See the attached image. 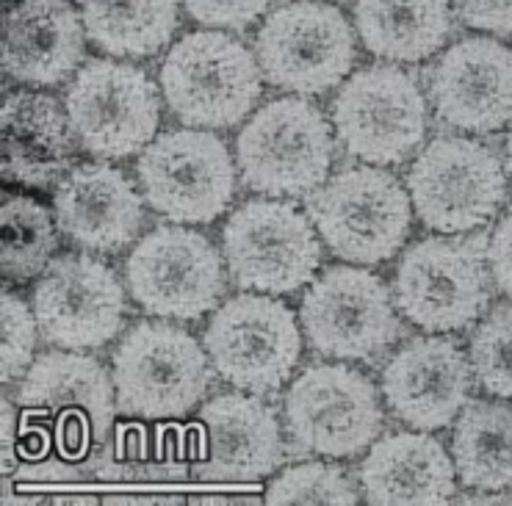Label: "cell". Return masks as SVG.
Returning a JSON list of instances; mask_svg holds the SVG:
<instances>
[{
    "label": "cell",
    "mask_w": 512,
    "mask_h": 506,
    "mask_svg": "<svg viewBox=\"0 0 512 506\" xmlns=\"http://www.w3.org/2000/svg\"><path fill=\"white\" fill-rule=\"evenodd\" d=\"M114 377L86 354L36 357L20 385L23 443L28 457L56 454L67 465L106 457L114 424Z\"/></svg>",
    "instance_id": "cell-1"
},
{
    "label": "cell",
    "mask_w": 512,
    "mask_h": 506,
    "mask_svg": "<svg viewBox=\"0 0 512 506\" xmlns=\"http://www.w3.org/2000/svg\"><path fill=\"white\" fill-rule=\"evenodd\" d=\"M261 64L225 31H191L161 64L169 111L189 128H233L258 106Z\"/></svg>",
    "instance_id": "cell-2"
},
{
    "label": "cell",
    "mask_w": 512,
    "mask_h": 506,
    "mask_svg": "<svg viewBox=\"0 0 512 506\" xmlns=\"http://www.w3.org/2000/svg\"><path fill=\"white\" fill-rule=\"evenodd\" d=\"M236 158L244 183L258 194H310L333 164L330 122L305 97L272 100L241 128Z\"/></svg>",
    "instance_id": "cell-3"
},
{
    "label": "cell",
    "mask_w": 512,
    "mask_h": 506,
    "mask_svg": "<svg viewBox=\"0 0 512 506\" xmlns=\"http://www.w3.org/2000/svg\"><path fill=\"white\" fill-rule=\"evenodd\" d=\"M310 222L324 244L349 263L374 266L391 260L410 233V197L382 169L352 166L310 194Z\"/></svg>",
    "instance_id": "cell-4"
},
{
    "label": "cell",
    "mask_w": 512,
    "mask_h": 506,
    "mask_svg": "<svg viewBox=\"0 0 512 506\" xmlns=\"http://www.w3.org/2000/svg\"><path fill=\"white\" fill-rule=\"evenodd\" d=\"M485 244V238H424L413 244L396 266V310L427 332L474 324L490 302Z\"/></svg>",
    "instance_id": "cell-5"
},
{
    "label": "cell",
    "mask_w": 512,
    "mask_h": 506,
    "mask_svg": "<svg viewBox=\"0 0 512 506\" xmlns=\"http://www.w3.org/2000/svg\"><path fill=\"white\" fill-rule=\"evenodd\" d=\"M255 56L272 86L308 97L341 86L358 48L341 9L322 0H291L263 20Z\"/></svg>",
    "instance_id": "cell-6"
},
{
    "label": "cell",
    "mask_w": 512,
    "mask_h": 506,
    "mask_svg": "<svg viewBox=\"0 0 512 506\" xmlns=\"http://www.w3.org/2000/svg\"><path fill=\"white\" fill-rule=\"evenodd\" d=\"M211 368L200 343L189 332L142 321L114 352L117 407L131 418H180L203 399Z\"/></svg>",
    "instance_id": "cell-7"
},
{
    "label": "cell",
    "mask_w": 512,
    "mask_h": 506,
    "mask_svg": "<svg viewBox=\"0 0 512 506\" xmlns=\"http://www.w3.org/2000/svg\"><path fill=\"white\" fill-rule=\"evenodd\" d=\"M142 197L169 222L208 224L236 197V166L225 142L194 128L167 130L139 155Z\"/></svg>",
    "instance_id": "cell-8"
},
{
    "label": "cell",
    "mask_w": 512,
    "mask_h": 506,
    "mask_svg": "<svg viewBox=\"0 0 512 506\" xmlns=\"http://www.w3.org/2000/svg\"><path fill=\"white\" fill-rule=\"evenodd\" d=\"M407 191L429 230L468 233L496 216L507 194V177L490 147L477 139L443 136L413 161Z\"/></svg>",
    "instance_id": "cell-9"
},
{
    "label": "cell",
    "mask_w": 512,
    "mask_h": 506,
    "mask_svg": "<svg viewBox=\"0 0 512 506\" xmlns=\"http://www.w3.org/2000/svg\"><path fill=\"white\" fill-rule=\"evenodd\" d=\"M222 247L233 283L258 294H294L322 263L308 216L280 200H250L236 208Z\"/></svg>",
    "instance_id": "cell-10"
},
{
    "label": "cell",
    "mask_w": 512,
    "mask_h": 506,
    "mask_svg": "<svg viewBox=\"0 0 512 506\" xmlns=\"http://www.w3.org/2000/svg\"><path fill=\"white\" fill-rule=\"evenodd\" d=\"M64 108L75 139L97 158L142 153L161 122V103L150 75L108 59L86 61L67 89Z\"/></svg>",
    "instance_id": "cell-11"
},
{
    "label": "cell",
    "mask_w": 512,
    "mask_h": 506,
    "mask_svg": "<svg viewBox=\"0 0 512 506\" xmlns=\"http://www.w3.org/2000/svg\"><path fill=\"white\" fill-rule=\"evenodd\" d=\"M333 125L346 153L377 166L407 161L427 133V103L399 67L374 64L355 72L333 100Z\"/></svg>",
    "instance_id": "cell-12"
},
{
    "label": "cell",
    "mask_w": 512,
    "mask_h": 506,
    "mask_svg": "<svg viewBox=\"0 0 512 506\" xmlns=\"http://www.w3.org/2000/svg\"><path fill=\"white\" fill-rule=\"evenodd\" d=\"M205 352L219 377L247 393H272L299 363L302 335L283 302L241 294L219 307L205 330Z\"/></svg>",
    "instance_id": "cell-13"
},
{
    "label": "cell",
    "mask_w": 512,
    "mask_h": 506,
    "mask_svg": "<svg viewBox=\"0 0 512 506\" xmlns=\"http://www.w3.org/2000/svg\"><path fill=\"white\" fill-rule=\"evenodd\" d=\"M131 296L150 316L191 318L214 310L225 294L216 247L186 227H158L133 247L125 263Z\"/></svg>",
    "instance_id": "cell-14"
},
{
    "label": "cell",
    "mask_w": 512,
    "mask_h": 506,
    "mask_svg": "<svg viewBox=\"0 0 512 506\" xmlns=\"http://www.w3.org/2000/svg\"><path fill=\"white\" fill-rule=\"evenodd\" d=\"M302 327L316 352L338 360H371L402 335L388 285L352 266H333L313 280L302 299Z\"/></svg>",
    "instance_id": "cell-15"
},
{
    "label": "cell",
    "mask_w": 512,
    "mask_h": 506,
    "mask_svg": "<svg viewBox=\"0 0 512 506\" xmlns=\"http://www.w3.org/2000/svg\"><path fill=\"white\" fill-rule=\"evenodd\" d=\"M286 424L302 451L355 457L382 429L377 390L346 365H310L286 393Z\"/></svg>",
    "instance_id": "cell-16"
},
{
    "label": "cell",
    "mask_w": 512,
    "mask_h": 506,
    "mask_svg": "<svg viewBox=\"0 0 512 506\" xmlns=\"http://www.w3.org/2000/svg\"><path fill=\"white\" fill-rule=\"evenodd\" d=\"M34 316L45 341L61 349H100L122 330L125 291L103 260L61 255L34 288Z\"/></svg>",
    "instance_id": "cell-17"
},
{
    "label": "cell",
    "mask_w": 512,
    "mask_h": 506,
    "mask_svg": "<svg viewBox=\"0 0 512 506\" xmlns=\"http://www.w3.org/2000/svg\"><path fill=\"white\" fill-rule=\"evenodd\" d=\"M435 114L465 133H493L512 122V50L468 36L429 70Z\"/></svg>",
    "instance_id": "cell-18"
},
{
    "label": "cell",
    "mask_w": 512,
    "mask_h": 506,
    "mask_svg": "<svg viewBox=\"0 0 512 506\" xmlns=\"http://www.w3.org/2000/svg\"><path fill=\"white\" fill-rule=\"evenodd\" d=\"M191 451L194 473L205 482H252L283 462V437L263 401L227 393L203 407Z\"/></svg>",
    "instance_id": "cell-19"
},
{
    "label": "cell",
    "mask_w": 512,
    "mask_h": 506,
    "mask_svg": "<svg viewBox=\"0 0 512 506\" xmlns=\"http://www.w3.org/2000/svg\"><path fill=\"white\" fill-rule=\"evenodd\" d=\"M471 365L446 338H413L382 368L391 412L416 429H443L471 396Z\"/></svg>",
    "instance_id": "cell-20"
},
{
    "label": "cell",
    "mask_w": 512,
    "mask_h": 506,
    "mask_svg": "<svg viewBox=\"0 0 512 506\" xmlns=\"http://www.w3.org/2000/svg\"><path fill=\"white\" fill-rule=\"evenodd\" d=\"M53 216L61 233L81 249L120 252L139 233L144 211L142 197L120 169L78 164L59 180Z\"/></svg>",
    "instance_id": "cell-21"
},
{
    "label": "cell",
    "mask_w": 512,
    "mask_h": 506,
    "mask_svg": "<svg viewBox=\"0 0 512 506\" xmlns=\"http://www.w3.org/2000/svg\"><path fill=\"white\" fill-rule=\"evenodd\" d=\"M86 28L70 0H20L3 23V72L28 86H56L81 70Z\"/></svg>",
    "instance_id": "cell-22"
},
{
    "label": "cell",
    "mask_w": 512,
    "mask_h": 506,
    "mask_svg": "<svg viewBox=\"0 0 512 506\" xmlns=\"http://www.w3.org/2000/svg\"><path fill=\"white\" fill-rule=\"evenodd\" d=\"M454 459L435 437L388 435L360 462V487L374 506H435L452 501Z\"/></svg>",
    "instance_id": "cell-23"
},
{
    "label": "cell",
    "mask_w": 512,
    "mask_h": 506,
    "mask_svg": "<svg viewBox=\"0 0 512 506\" xmlns=\"http://www.w3.org/2000/svg\"><path fill=\"white\" fill-rule=\"evenodd\" d=\"M70 117L48 95L17 92L3 103V177L50 186L64 177L72 164Z\"/></svg>",
    "instance_id": "cell-24"
},
{
    "label": "cell",
    "mask_w": 512,
    "mask_h": 506,
    "mask_svg": "<svg viewBox=\"0 0 512 506\" xmlns=\"http://www.w3.org/2000/svg\"><path fill=\"white\" fill-rule=\"evenodd\" d=\"M355 25L377 59L416 64L446 45L452 9L449 0H355Z\"/></svg>",
    "instance_id": "cell-25"
},
{
    "label": "cell",
    "mask_w": 512,
    "mask_h": 506,
    "mask_svg": "<svg viewBox=\"0 0 512 506\" xmlns=\"http://www.w3.org/2000/svg\"><path fill=\"white\" fill-rule=\"evenodd\" d=\"M92 45L120 59H147L167 48L180 25L178 0H81Z\"/></svg>",
    "instance_id": "cell-26"
},
{
    "label": "cell",
    "mask_w": 512,
    "mask_h": 506,
    "mask_svg": "<svg viewBox=\"0 0 512 506\" xmlns=\"http://www.w3.org/2000/svg\"><path fill=\"white\" fill-rule=\"evenodd\" d=\"M452 457L465 487L479 493L512 490V407L501 401H471L457 418Z\"/></svg>",
    "instance_id": "cell-27"
},
{
    "label": "cell",
    "mask_w": 512,
    "mask_h": 506,
    "mask_svg": "<svg viewBox=\"0 0 512 506\" xmlns=\"http://www.w3.org/2000/svg\"><path fill=\"white\" fill-rule=\"evenodd\" d=\"M0 266L6 280H31L48 269L56 249V216L31 197H3L0 208Z\"/></svg>",
    "instance_id": "cell-28"
},
{
    "label": "cell",
    "mask_w": 512,
    "mask_h": 506,
    "mask_svg": "<svg viewBox=\"0 0 512 506\" xmlns=\"http://www.w3.org/2000/svg\"><path fill=\"white\" fill-rule=\"evenodd\" d=\"M266 504L355 506L358 493L352 487V479L341 468L308 462V465H294L280 473L266 490Z\"/></svg>",
    "instance_id": "cell-29"
},
{
    "label": "cell",
    "mask_w": 512,
    "mask_h": 506,
    "mask_svg": "<svg viewBox=\"0 0 512 506\" xmlns=\"http://www.w3.org/2000/svg\"><path fill=\"white\" fill-rule=\"evenodd\" d=\"M471 368L490 396L512 401V305L490 310L471 338Z\"/></svg>",
    "instance_id": "cell-30"
},
{
    "label": "cell",
    "mask_w": 512,
    "mask_h": 506,
    "mask_svg": "<svg viewBox=\"0 0 512 506\" xmlns=\"http://www.w3.org/2000/svg\"><path fill=\"white\" fill-rule=\"evenodd\" d=\"M3 349H0V360H3V371L0 377L9 385L12 379L25 377V371L34 363L36 349V321L34 310H28L20 296L3 291Z\"/></svg>",
    "instance_id": "cell-31"
},
{
    "label": "cell",
    "mask_w": 512,
    "mask_h": 506,
    "mask_svg": "<svg viewBox=\"0 0 512 506\" xmlns=\"http://www.w3.org/2000/svg\"><path fill=\"white\" fill-rule=\"evenodd\" d=\"M194 23L205 28H227V31H244L258 17L269 12L274 0H180Z\"/></svg>",
    "instance_id": "cell-32"
},
{
    "label": "cell",
    "mask_w": 512,
    "mask_h": 506,
    "mask_svg": "<svg viewBox=\"0 0 512 506\" xmlns=\"http://www.w3.org/2000/svg\"><path fill=\"white\" fill-rule=\"evenodd\" d=\"M468 28L512 36V0H449Z\"/></svg>",
    "instance_id": "cell-33"
},
{
    "label": "cell",
    "mask_w": 512,
    "mask_h": 506,
    "mask_svg": "<svg viewBox=\"0 0 512 506\" xmlns=\"http://www.w3.org/2000/svg\"><path fill=\"white\" fill-rule=\"evenodd\" d=\"M488 269L501 294L512 299V211L499 222L488 241Z\"/></svg>",
    "instance_id": "cell-34"
},
{
    "label": "cell",
    "mask_w": 512,
    "mask_h": 506,
    "mask_svg": "<svg viewBox=\"0 0 512 506\" xmlns=\"http://www.w3.org/2000/svg\"><path fill=\"white\" fill-rule=\"evenodd\" d=\"M12 429H14V404L3 396V471H9V468H12V457H14Z\"/></svg>",
    "instance_id": "cell-35"
},
{
    "label": "cell",
    "mask_w": 512,
    "mask_h": 506,
    "mask_svg": "<svg viewBox=\"0 0 512 506\" xmlns=\"http://www.w3.org/2000/svg\"><path fill=\"white\" fill-rule=\"evenodd\" d=\"M507 175H510L512 180V130L510 136H507Z\"/></svg>",
    "instance_id": "cell-36"
}]
</instances>
